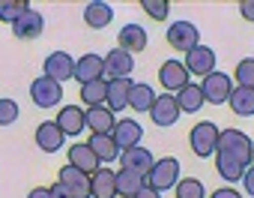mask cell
Instances as JSON below:
<instances>
[{
	"label": "cell",
	"mask_w": 254,
	"mask_h": 198,
	"mask_svg": "<svg viewBox=\"0 0 254 198\" xmlns=\"http://www.w3.org/2000/svg\"><path fill=\"white\" fill-rule=\"evenodd\" d=\"M84 117H87V129L90 135H111L114 132V111L108 105H99V108H84Z\"/></svg>",
	"instance_id": "cell-18"
},
{
	"label": "cell",
	"mask_w": 254,
	"mask_h": 198,
	"mask_svg": "<svg viewBox=\"0 0 254 198\" xmlns=\"http://www.w3.org/2000/svg\"><path fill=\"white\" fill-rule=\"evenodd\" d=\"M239 12H242L245 21H254V0H242V3H239Z\"/></svg>",
	"instance_id": "cell-40"
},
{
	"label": "cell",
	"mask_w": 254,
	"mask_h": 198,
	"mask_svg": "<svg viewBox=\"0 0 254 198\" xmlns=\"http://www.w3.org/2000/svg\"><path fill=\"white\" fill-rule=\"evenodd\" d=\"M57 126L63 129V135H81V129H87V117L81 105H66L57 111Z\"/></svg>",
	"instance_id": "cell-22"
},
{
	"label": "cell",
	"mask_w": 254,
	"mask_h": 198,
	"mask_svg": "<svg viewBox=\"0 0 254 198\" xmlns=\"http://www.w3.org/2000/svg\"><path fill=\"white\" fill-rule=\"evenodd\" d=\"M233 78L227 75V72H212V75H206L203 81H200V93H203V102H212V105H224L227 99H230V93H233Z\"/></svg>",
	"instance_id": "cell-4"
},
{
	"label": "cell",
	"mask_w": 254,
	"mask_h": 198,
	"mask_svg": "<svg viewBox=\"0 0 254 198\" xmlns=\"http://www.w3.org/2000/svg\"><path fill=\"white\" fill-rule=\"evenodd\" d=\"M174 192H177V198H206V186L197 177H183Z\"/></svg>",
	"instance_id": "cell-32"
},
{
	"label": "cell",
	"mask_w": 254,
	"mask_h": 198,
	"mask_svg": "<svg viewBox=\"0 0 254 198\" xmlns=\"http://www.w3.org/2000/svg\"><path fill=\"white\" fill-rule=\"evenodd\" d=\"M218 135H221V129H218L212 120H200V123H197V126H191V132H189L191 153H194V156H200V159L215 156V150H218Z\"/></svg>",
	"instance_id": "cell-1"
},
{
	"label": "cell",
	"mask_w": 254,
	"mask_h": 198,
	"mask_svg": "<svg viewBox=\"0 0 254 198\" xmlns=\"http://www.w3.org/2000/svg\"><path fill=\"white\" fill-rule=\"evenodd\" d=\"M215 171H218V177H221V180H227V183H236V180H242V174H245V165H242L239 159H233L230 153H224V150H215Z\"/></svg>",
	"instance_id": "cell-26"
},
{
	"label": "cell",
	"mask_w": 254,
	"mask_h": 198,
	"mask_svg": "<svg viewBox=\"0 0 254 198\" xmlns=\"http://www.w3.org/2000/svg\"><path fill=\"white\" fill-rule=\"evenodd\" d=\"M248 168H254V153H251V165H248Z\"/></svg>",
	"instance_id": "cell-43"
},
{
	"label": "cell",
	"mask_w": 254,
	"mask_h": 198,
	"mask_svg": "<svg viewBox=\"0 0 254 198\" xmlns=\"http://www.w3.org/2000/svg\"><path fill=\"white\" fill-rule=\"evenodd\" d=\"M18 120V102L15 99H0V126H12Z\"/></svg>",
	"instance_id": "cell-36"
},
{
	"label": "cell",
	"mask_w": 254,
	"mask_h": 198,
	"mask_svg": "<svg viewBox=\"0 0 254 198\" xmlns=\"http://www.w3.org/2000/svg\"><path fill=\"white\" fill-rule=\"evenodd\" d=\"M69 165L78 168V171H84V174H96L102 168V162L96 159V153L87 144H72L69 147Z\"/></svg>",
	"instance_id": "cell-24"
},
{
	"label": "cell",
	"mask_w": 254,
	"mask_h": 198,
	"mask_svg": "<svg viewBox=\"0 0 254 198\" xmlns=\"http://www.w3.org/2000/svg\"><path fill=\"white\" fill-rule=\"evenodd\" d=\"M189 78H191V75H189V69H186L183 60H165L162 69H159V84H162L168 93H174V90L180 93L186 84H191Z\"/></svg>",
	"instance_id": "cell-8"
},
{
	"label": "cell",
	"mask_w": 254,
	"mask_h": 198,
	"mask_svg": "<svg viewBox=\"0 0 254 198\" xmlns=\"http://www.w3.org/2000/svg\"><path fill=\"white\" fill-rule=\"evenodd\" d=\"M153 102H156L153 87H150L147 81H135L132 90H129V108H135V111H150Z\"/></svg>",
	"instance_id": "cell-29"
},
{
	"label": "cell",
	"mask_w": 254,
	"mask_h": 198,
	"mask_svg": "<svg viewBox=\"0 0 254 198\" xmlns=\"http://www.w3.org/2000/svg\"><path fill=\"white\" fill-rule=\"evenodd\" d=\"M33 138H36V147H39L42 153H57V150L63 147V141H66V135H63V129L57 126V120H42V123L36 126Z\"/></svg>",
	"instance_id": "cell-13"
},
{
	"label": "cell",
	"mask_w": 254,
	"mask_h": 198,
	"mask_svg": "<svg viewBox=\"0 0 254 198\" xmlns=\"http://www.w3.org/2000/svg\"><path fill=\"white\" fill-rule=\"evenodd\" d=\"M90 198H117V171L102 165L96 174H90Z\"/></svg>",
	"instance_id": "cell-19"
},
{
	"label": "cell",
	"mask_w": 254,
	"mask_h": 198,
	"mask_svg": "<svg viewBox=\"0 0 254 198\" xmlns=\"http://www.w3.org/2000/svg\"><path fill=\"white\" fill-rule=\"evenodd\" d=\"M132 78H111L108 81V99H105V105L117 114L123 108H129V90H132Z\"/></svg>",
	"instance_id": "cell-20"
},
{
	"label": "cell",
	"mask_w": 254,
	"mask_h": 198,
	"mask_svg": "<svg viewBox=\"0 0 254 198\" xmlns=\"http://www.w3.org/2000/svg\"><path fill=\"white\" fill-rule=\"evenodd\" d=\"M177 102H180V111H183V114H197V111L203 108L200 84H186V87L177 93Z\"/></svg>",
	"instance_id": "cell-30"
},
{
	"label": "cell",
	"mask_w": 254,
	"mask_h": 198,
	"mask_svg": "<svg viewBox=\"0 0 254 198\" xmlns=\"http://www.w3.org/2000/svg\"><path fill=\"white\" fill-rule=\"evenodd\" d=\"M51 198H75V195H72L60 180H54V186H51Z\"/></svg>",
	"instance_id": "cell-39"
},
{
	"label": "cell",
	"mask_w": 254,
	"mask_h": 198,
	"mask_svg": "<svg viewBox=\"0 0 254 198\" xmlns=\"http://www.w3.org/2000/svg\"><path fill=\"white\" fill-rule=\"evenodd\" d=\"M105 78V57L99 54H84L81 60H75V81L78 84H90Z\"/></svg>",
	"instance_id": "cell-17"
},
{
	"label": "cell",
	"mask_w": 254,
	"mask_h": 198,
	"mask_svg": "<svg viewBox=\"0 0 254 198\" xmlns=\"http://www.w3.org/2000/svg\"><path fill=\"white\" fill-rule=\"evenodd\" d=\"M135 198H162V192H156L153 186H144V189H141V192H138Z\"/></svg>",
	"instance_id": "cell-42"
},
{
	"label": "cell",
	"mask_w": 254,
	"mask_h": 198,
	"mask_svg": "<svg viewBox=\"0 0 254 198\" xmlns=\"http://www.w3.org/2000/svg\"><path fill=\"white\" fill-rule=\"evenodd\" d=\"M42 30H45V18H42V12H36L33 6H27V9L12 21V33H15L18 39H39Z\"/></svg>",
	"instance_id": "cell-10"
},
{
	"label": "cell",
	"mask_w": 254,
	"mask_h": 198,
	"mask_svg": "<svg viewBox=\"0 0 254 198\" xmlns=\"http://www.w3.org/2000/svg\"><path fill=\"white\" fill-rule=\"evenodd\" d=\"M209 198H242V192H239V189H233V186H221V189H215Z\"/></svg>",
	"instance_id": "cell-38"
},
{
	"label": "cell",
	"mask_w": 254,
	"mask_h": 198,
	"mask_svg": "<svg viewBox=\"0 0 254 198\" xmlns=\"http://www.w3.org/2000/svg\"><path fill=\"white\" fill-rule=\"evenodd\" d=\"M105 99H108V81H105V78L90 81V84H81V102H84L87 108L105 105Z\"/></svg>",
	"instance_id": "cell-31"
},
{
	"label": "cell",
	"mask_w": 254,
	"mask_h": 198,
	"mask_svg": "<svg viewBox=\"0 0 254 198\" xmlns=\"http://www.w3.org/2000/svg\"><path fill=\"white\" fill-rule=\"evenodd\" d=\"M242 189L248 192V198H254V168H245V174H242Z\"/></svg>",
	"instance_id": "cell-37"
},
{
	"label": "cell",
	"mask_w": 254,
	"mask_h": 198,
	"mask_svg": "<svg viewBox=\"0 0 254 198\" xmlns=\"http://www.w3.org/2000/svg\"><path fill=\"white\" fill-rule=\"evenodd\" d=\"M87 147L96 153V159H99L102 165H111V162H117V159H120V147L114 144V138H111V135H90Z\"/></svg>",
	"instance_id": "cell-25"
},
{
	"label": "cell",
	"mask_w": 254,
	"mask_h": 198,
	"mask_svg": "<svg viewBox=\"0 0 254 198\" xmlns=\"http://www.w3.org/2000/svg\"><path fill=\"white\" fill-rule=\"evenodd\" d=\"M227 105H230L233 114H239V117H251V114H254V90L236 84L233 93H230V99H227Z\"/></svg>",
	"instance_id": "cell-28"
},
{
	"label": "cell",
	"mask_w": 254,
	"mask_h": 198,
	"mask_svg": "<svg viewBox=\"0 0 254 198\" xmlns=\"http://www.w3.org/2000/svg\"><path fill=\"white\" fill-rule=\"evenodd\" d=\"M180 102H177V96L174 93H162V96H156V102H153V108H150V117H153V123L156 126H174L177 120H180Z\"/></svg>",
	"instance_id": "cell-7"
},
{
	"label": "cell",
	"mask_w": 254,
	"mask_h": 198,
	"mask_svg": "<svg viewBox=\"0 0 254 198\" xmlns=\"http://www.w3.org/2000/svg\"><path fill=\"white\" fill-rule=\"evenodd\" d=\"M57 180L75 195V198H90V174H84V171H78V168H72L69 162L57 171Z\"/></svg>",
	"instance_id": "cell-16"
},
{
	"label": "cell",
	"mask_w": 254,
	"mask_h": 198,
	"mask_svg": "<svg viewBox=\"0 0 254 198\" xmlns=\"http://www.w3.org/2000/svg\"><path fill=\"white\" fill-rule=\"evenodd\" d=\"M27 198H51V186H48V189H45V186H36V189H30Z\"/></svg>",
	"instance_id": "cell-41"
},
{
	"label": "cell",
	"mask_w": 254,
	"mask_h": 198,
	"mask_svg": "<svg viewBox=\"0 0 254 198\" xmlns=\"http://www.w3.org/2000/svg\"><path fill=\"white\" fill-rule=\"evenodd\" d=\"M141 9H144L153 21H165L168 12H171V3H168V0H144Z\"/></svg>",
	"instance_id": "cell-35"
},
{
	"label": "cell",
	"mask_w": 254,
	"mask_h": 198,
	"mask_svg": "<svg viewBox=\"0 0 254 198\" xmlns=\"http://www.w3.org/2000/svg\"><path fill=\"white\" fill-rule=\"evenodd\" d=\"M27 6H30V3H24V0H0V21L12 24V21H15Z\"/></svg>",
	"instance_id": "cell-34"
},
{
	"label": "cell",
	"mask_w": 254,
	"mask_h": 198,
	"mask_svg": "<svg viewBox=\"0 0 254 198\" xmlns=\"http://www.w3.org/2000/svg\"><path fill=\"white\" fill-rule=\"evenodd\" d=\"M180 180H183V177H180V159H177V156H162V159H156L153 171L147 174V186H153L156 192L177 189Z\"/></svg>",
	"instance_id": "cell-2"
},
{
	"label": "cell",
	"mask_w": 254,
	"mask_h": 198,
	"mask_svg": "<svg viewBox=\"0 0 254 198\" xmlns=\"http://www.w3.org/2000/svg\"><path fill=\"white\" fill-rule=\"evenodd\" d=\"M30 99H33V105H39V108H57L60 99H63V84L39 75L30 84Z\"/></svg>",
	"instance_id": "cell-5"
},
{
	"label": "cell",
	"mask_w": 254,
	"mask_h": 198,
	"mask_svg": "<svg viewBox=\"0 0 254 198\" xmlns=\"http://www.w3.org/2000/svg\"><path fill=\"white\" fill-rule=\"evenodd\" d=\"M218 150L230 153L233 159H239L245 168L251 165V153H254V141L242 132V129H224L218 135Z\"/></svg>",
	"instance_id": "cell-3"
},
{
	"label": "cell",
	"mask_w": 254,
	"mask_h": 198,
	"mask_svg": "<svg viewBox=\"0 0 254 198\" xmlns=\"http://www.w3.org/2000/svg\"><path fill=\"white\" fill-rule=\"evenodd\" d=\"M183 63H186L189 75H200V78H206V75L215 72V51H212L209 45H197V48H191V51L186 54Z\"/></svg>",
	"instance_id": "cell-11"
},
{
	"label": "cell",
	"mask_w": 254,
	"mask_h": 198,
	"mask_svg": "<svg viewBox=\"0 0 254 198\" xmlns=\"http://www.w3.org/2000/svg\"><path fill=\"white\" fill-rule=\"evenodd\" d=\"M132 69H135V57H132L129 51L111 48V51L105 54V75H108V81H111V78H129Z\"/></svg>",
	"instance_id": "cell-15"
},
{
	"label": "cell",
	"mask_w": 254,
	"mask_h": 198,
	"mask_svg": "<svg viewBox=\"0 0 254 198\" xmlns=\"http://www.w3.org/2000/svg\"><path fill=\"white\" fill-rule=\"evenodd\" d=\"M120 165H123L126 171L141 174V177L147 180V174L153 171L156 159H153V153H150L147 147H132V150H123V153H120Z\"/></svg>",
	"instance_id": "cell-14"
},
{
	"label": "cell",
	"mask_w": 254,
	"mask_h": 198,
	"mask_svg": "<svg viewBox=\"0 0 254 198\" xmlns=\"http://www.w3.org/2000/svg\"><path fill=\"white\" fill-rule=\"evenodd\" d=\"M144 186H147V180H144L141 174L126 171V168L117 171V198H135Z\"/></svg>",
	"instance_id": "cell-27"
},
{
	"label": "cell",
	"mask_w": 254,
	"mask_h": 198,
	"mask_svg": "<svg viewBox=\"0 0 254 198\" xmlns=\"http://www.w3.org/2000/svg\"><path fill=\"white\" fill-rule=\"evenodd\" d=\"M111 21H114V9H111V3H105V0H93V3L84 6V24L87 27L105 30Z\"/></svg>",
	"instance_id": "cell-23"
},
{
	"label": "cell",
	"mask_w": 254,
	"mask_h": 198,
	"mask_svg": "<svg viewBox=\"0 0 254 198\" xmlns=\"http://www.w3.org/2000/svg\"><path fill=\"white\" fill-rule=\"evenodd\" d=\"M233 78H236V84H239V87H251V90H254V57L239 60V63H236Z\"/></svg>",
	"instance_id": "cell-33"
},
{
	"label": "cell",
	"mask_w": 254,
	"mask_h": 198,
	"mask_svg": "<svg viewBox=\"0 0 254 198\" xmlns=\"http://www.w3.org/2000/svg\"><path fill=\"white\" fill-rule=\"evenodd\" d=\"M111 138H114V144L120 147V153L123 150H132V147H141V138H144V129H141V123L138 120H117L114 123V132H111Z\"/></svg>",
	"instance_id": "cell-9"
},
{
	"label": "cell",
	"mask_w": 254,
	"mask_h": 198,
	"mask_svg": "<svg viewBox=\"0 0 254 198\" xmlns=\"http://www.w3.org/2000/svg\"><path fill=\"white\" fill-rule=\"evenodd\" d=\"M165 36H168V45L177 48V51H183V54H189L191 48L200 45V30L191 21H174Z\"/></svg>",
	"instance_id": "cell-6"
},
{
	"label": "cell",
	"mask_w": 254,
	"mask_h": 198,
	"mask_svg": "<svg viewBox=\"0 0 254 198\" xmlns=\"http://www.w3.org/2000/svg\"><path fill=\"white\" fill-rule=\"evenodd\" d=\"M117 48H123V51H129L132 57L138 54V51H144L147 48V30L141 27V24H126V27H120V33H117Z\"/></svg>",
	"instance_id": "cell-21"
},
{
	"label": "cell",
	"mask_w": 254,
	"mask_h": 198,
	"mask_svg": "<svg viewBox=\"0 0 254 198\" xmlns=\"http://www.w3.org/2000/svg\"><path fill=\"white\" fill-rule=\"evenodd\" d=\"M45 78H51V81H57V84L75 78V60H72L66 51H51V54L45 57Z\"/></svg>",
	"instance_id": "cell-12"
}]
</instances>
